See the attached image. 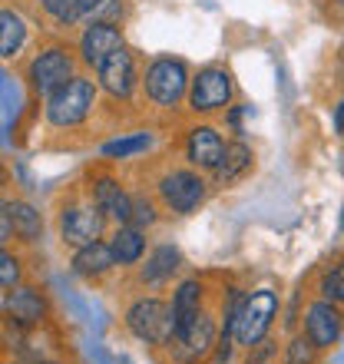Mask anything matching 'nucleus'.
Returning <instances> with one entry per match:
<instances>
[{
  "label": "nucleus",
  "mask_w": 344,
  "mask_h": 364,
  "mask_svg": "<svg viewBox=\"0 0 344 364\" xmlns=\"http://www.w3.org/2000/svg\"><path fill=\"white\" fill-rule=\"evenodd\" d=\"M93 205L103 212L106 219H116L119 225L129 222V212H133V199L123 192V186L116 179H100L93 186Z\"/></svg>",
  "instance_id": "ddd939ff"
},
{
  "label": "nucleus",
  "mask_w": 344,
  "mask_h": 364,
  "mask_svg": "<svg viewBox=\"0 0 344 364\" xmlns=\"http://www.w3.org/2000/svg\"><path fill=\"white\" fill-rule=\"evenodd\" d=\"M212 335H215V325H212V318L199 315V318H195V325H192L182 338H176L172 345L182 348V351H186V358H199V355H205V351L212 348Z\"/></svg>",
  "instance_id": "aec40b11"
},
{
  "label": "nucleus",
  "mask_w": 344,
  "mask_h": 364,
  "mask_svg": "<svg viewBox=\"0 0 344 364\" xmlns=\"http://www.w3.org/2000/svg\"><path fill=\"white\" fill-rule=\"evenodd\" d=\"M116 265V255L109 245H103V242H93V245H83V249H77V255H73V272L83 278H96L103 275V272H109Z\"/></svg>",
  "instance_id": "dca6fc26"
},
{
  "label": "nucleus",
  "mask_w": 344,
  "mask_h": 364,
  "mask_svg": "<svg viewBox=\"0 0 344 364\" xmlns=\"http://www.w3.org/2000/svg\"><path fill=\"white\" fill-rule=\"evenodd\" d=\"M93 103H96L93 80L73 77L70 83H63V87L47 100V119L53 126H77L90 116Z\"/></svg>",
  "instance_id": "7ed1b4c3"
},
{
  "label": "nucleus",
  "mask_w": 344,
  "mask_h": 364,
  "mask_svg": "<svg viewBox=\"0 0 344 364\" xmlns=\"http://www.w3.org/2000/svg\"><path fill=\"white\" fill-rule=\"evenodd\" d=\"M341 232H344V219H341Z\"/></svg>",
  "instance_id": "7c9ffc66"
},
{
  "label": "nucleus",
  "mask_w": 344,
  "mask_h": 364,
  "mask_svg": "<svg viewBox=\"0 0 344 364\" xmlns=\"http://www.w3.org/2000/svg\"><path fill=\"white\" fill-rule=\"evenodd\" d=\"M315 351L318 345L308 335L291 338V345L285 348V364H315Z\"/></svg>",
  "instance_id": "393cba45"
},
{
  "label": "nucleus",
  "mask_w": 344,
  "mask_h": 364,
  "mask_svg": "<svg viewBox=\"0 0 344 364\" xmlns=\"http://www.w3.org/2000/svg\"><path fill=\"white\" fill-rule=\"evenodd\" d=\"M338 4H344V0H338Z\"/></svg>",
  "instance_id": "2f4dec72"
},
{
  "label": "nucleus",
  "mask_w": 344,
  "mask_h": 364,
  "mask_svg": "<svg viewBox=\"0 0 344 364\" xmlns=\"http://www.w3.org/2000/svg\"><path fill=\"white\" fill-rule=\"evenodd\" d=\"M23 37H27L23 20H20L17 14L4 10V14H0V53H4V57H14V53L23 47Z\"/></svg>",
  "instance_id": "5701e85b"
},
{
  "label": "nucleus",
  "mask_w": 344,
  "mask_h": 364,
  "mask_svg": "<svg viewBox=\"0 0 344 364\" xmlns=\"http://www.w3.org/2000/svg\"><path fill=\"white\" fill-rule=\"evenodd\" d=\"M109 249L116 255V265H136L146 252V239L143 232L133 229V225H119L113 232V239H109Z\"/></svg>",
  "instance_id": "6ab92c4d"
},
{
  "label": "nucleus",
  "mask_w": 344,
  "mask_h": 364,
  "mask_svg": "<svg viewBox=\"0 0 344 364\" xmlns=\"http://www.w3.org/2000/svg\"><path fill=\"white\" fill-rule=\"evenodd\" d=\"M189 90V73L186 63L176 57H159L146 70V93L159 106H176Z\"/></svg>",
  "instance_id": "20e7f679"
},
{
  "label": "nucleus",
  "mask_w": 344,
  "mask_h": 364,
  "mask_svg": "<svg viewBox=\"0 0 344 364\" xmlns=\"http://www.w3.org/2000/svg\"><path fill=\"white\" fill-rule=\"evenodd\" d=\"M321 295L335 305H344V262H338L331 272H325L321 278Z\"/></svg>",
  "instance_id": "a878e982"
},
{
  "label": "nucleus",
  "mask_w": 344,
  "mask_h": 364,
  "mask_svg": "<svg viewBox=\"0 0 344 364\" xmlns=\"http://www.w3.org/2000/svg\"><path fill=\"white\" fill-rule=\"evenodd\" d=\"M96 73H100V87H103L106 93L119 96V100H129V93H133V87H136V63H133V53L126 47L109 53Z\"/></svg>",
  "instance_id": "9d476101"
},
{
  "label": "nucleus",
  "mask_w": 344,
  "mask_h": 364,
  "mask_svg": "<svg viewBox=\"0 0 344 364\" xmlns=\"http://www.w3.org/2000/svg\"><path fill=\"white\" fill-rule=\"evenodd\" d=\"M249 169H252V149L245 143H229L225 153H222V159H219V166H215L212 173H215V182L229 186V182L242 179Z\"/></svg>",
  "instance_id": "f3484780"
},
{
  "label": "nucleus",
  "mask_w": 344,
  "mask_h": 364,
  "mask_svg": "<svg viewBox=\"0 0 344 364\" xmlns=\"http://www.w3.org/2000/svg\"><path fill=\"white\" fill-rule=\"evenodd\" d=\"M103 4L106 0H43V10L60 23H77L80 17H90Z\"/></svg>",
  "instance_id": "412c9836"
},
{
  "label": "nucleus",
  "mask_w": 344,
  "mask_h": 364,
  "mask_svg": "<svg viewBox=\"0 0 344 364\" xmlns=\"http://www.w3.org/2000/svg\"><path fill=\"white\" fill-rule=\"evenodd\" d=\"M27 80H30V87H33V93L53 96L63 83L73 80V57L60 47L43 50V53H37V57L30 60Z\"/></svg>",
  "instance_id": "39448f33"
},
{
  "label": "nucleus",
  "mask_w": 344,
  "mask_h": 364,
  "mask_svg": "<svg viewBox=\"0 0 344 364\" xmlns=\"http://www.w3.org/2000/svg\"><path fill=\"white\" fill-rule=\"evenodd\" d=\"M341 328H344V315L338 311L335 301H311L305 311V335L315 341L318 348H331L338 345V338H341Z\"/></svg>",
  "instance_id": "1a4fd4ad"
},
{
  "label": "nucleus",
  "mask_w": 344,
  "mask_h": 364,
  "mask_svg": "<svg viewBox=\"0 0 344 364\" xmlns=\"http://www.w3.org/2000/svg\"><path fill=\"white\" fill-rule=\"evenodd\" d=\"M229 100H232V77L222 67H205L199 77L192 80V90H189L192 109L212 113V109L229 106Z\"/></svg>",
  "instance_id": "0eeeda50"
},
{
  "label": "nucleus",
  "mask_w": 344,
  "mask_h": 364,
  "mask_svg": "<svg viewBox=\"0 0 344 364\" xmlns=\"http://www.w3.org/2000/svg\"><path fill=\"white\" fill-rule=\"evenodd\" d=\"M149 133H136V136H126V139H116V143H106L103 146V156H119V159H126V156H136L143 153V149H149Z\"/></svg>",
  "instance_id": "b1692460"
},
{
  "label": "nucleus",
  "mask_w": 344,
  "mask_h": 364,
  "mask_svg": "<svg viewBox=\"0 0 344 364\" xmlns=\"http://www.w3.org/2000/svg\"><path fill=\"white\" fill-rule=\"evenodd\" d=\"M275 311H278V298H275V291H268V288L252 291L249 298H242L239 315H235V328H232L235 341L245 348H255L258 341H265Z\"/></svg>",
  "instance_id": "f03ea898"
},
{
  "label": "nucleus",
  "mask_w": 344,
  "mask_h": 364,
  "mask_svg": "<svg viewBox=\"0 0 344 364\" xmlns=\"http://www.w3.org/2000/svg\"><path fill=\"white\" fill-rule=\"evenodd\" d=\"M225 153V143H222V136L212 129V126H195L189 133V143H186V156H189L192 166H199V169H215Z\"/></svg>",
  "instance_id": "f8f14e48"
},
{
  "label": "nucleus",
  "mask_w": 344,
  "mask_h": 364,
  "mask_svg": "<svg viewBox=\"0 0 344 364\" xmlns=\"http://www.w3.org/2000/svg\"><path fill=\"white\" fill-rule=\"evenodd\" d=\"M159 196H163V202L172 212L189 215V212H195L202 205V199H205V182H202V176L189 173V169H179V173H169L159 182Z\"/></svg>",
  "instance_id": "423d86ee"
},
{
  "label": "nucleus",
  "mask_w": 344,
  "mask_h": 364,
  "mask_svg": "<svg viewBox=\"0 0 344 364\" xmlns=\"http://www.w3.org/2000/svg\"><path fill=\"white\" fill-rule=\"evenodd\" d=\"M156 222V205L149 199H146V196H136L133 199V212H129V222H126V225H133V229H149V225H153Z\"/></svg>",
  "instance_id": "bb28decb"
},
{
  "label": "nucleus",
  "mask_w": 344,
  "mask_h": 364,
  "mask_svg": "<svg viewBox=\"0 0 344 364\" xmlns=\"http://www.w3.org/2000/svg\"><path fill=\"white\" fill-rule=\"evenodd\" d=\"M103 229H106V215L96 205H73V209H63V215H60L63 242L77 245V249L100 242Z\"/></svg>",
  "instance_id": "6e6552de"
},
{
  "label": "nucleus",
  "mask_w": 344,
  "mask_h": 364,
  "mask_svg": "<svg viewBox=\"0 0 344 364\" xmlns=\"http://www.w3.org/2000/svg\"><path fill=\"white\" fill-rule=\"evenodd\" d=\"M126 325L139 341L146 345H172L176 338V315L172 305L159 298H139L129 311H126Z\"/></svg>",
  "instance_id": "f257e3e1"
},
{
  "label": "nucleus",
  "mask_w": 344,
  "mask_h": 364,
  "mask_svg": "<svg viewBox=\"0 0 344 364\" xmlns=\"http://www.w3.org/2000/svg\"><path fill=\"white\" fill-rule=\"evenodd\" d=\"M4 308H7L10 321L20 325V328L40 325V318H43V311H47V308H43V298H40L33 288H14V291H7Z\"/></svg>",
  "instance_id": "4468645a"
},
{
  "label": "nucleus",
  "mask_w": 344,
  "mask_h": 364,
  "mask_svg": "<svg viewBox=\"0 0 344 364\" xmlns=\"http://www.w3.org/2000/svg\"><path fill=\"white\" fill-rule=\"evenodd\" d=\"M252 355H249V364H265L268 355H272V341H258L255 348H249Z\"/></svg>",
  "instance_id": "c85d7f7f"
},
{
  "label": "nucleus",
  "mask_w": 344,
  "mask_h": 364,
  "mask_svg": "<svg viewBox=\"0 0 344 364\" xmlns=\"http://www.w3.org/2000/svg\"><path fill=\"white\" fill-rule=\"evenodd\" d=\"M0 282H4V288L7 291H14L17 288V282H20V262L10 255V252H4L0 255Z\"/></svg>",
  "instance_id": "cd10ccee"
},
{
  "label": "nucleus",
  "mask_w": 344,
  "mask_h": 364,
  "mask_svg": "<svg viewBox=\"0 0 344 364\" xmlns=\"http://www.w3.org/2000/svg\"><path fill=\"white\" fill-rule=\"evenodd\" d=\"M176 269H179V249H172V245H159V249L146 259L143 282H163V278H169Z\"/></svg>",
  "instance_id": "4be33fe9"
},
{
  "label": "nucleus",
  "mask_w": 344,
  "mask_h": 364,
  "mask_svg": "<svg viewBox=\"0 0 344 364\" xmlns=\"http://www.w3.org/2000/svg\"><path fill=\"white\" fill-rule=\"evenodd\" d=\"M4 215L10 219L14 232H17L23 242H37L43 235V219H40V212L27 202H4Z\"/></svg>",
  "instance_id": "a211bd4d"
},
{
  "label": "nucleus",
  "mask_w": 344,
  "mask_h": 364,
  "mask_svg": "<svg viewBox=\"0 0 344 364\" xmlns=\"http://www.w3.org/2000/svg\"><path fill=\"white\" fill-rule=\"evenodd\" d=\"M123 47V33L109 23V20H96V23H90L83 33V40H80V53H83V63H90V67H103V60L109 57V53H116V50Z\"/></svg>",
  "instance_id": "9b49d317"
},
{
  "label": "nucleus",
  "mask_w": 344,
  "mask_h": 364,
  "mask_svg": "<svg viewBox=\"0 0 344 364\" xmlns=\"http://www.w3.org/2000/svg\"><path fill=\"white\" fill-rule=\"evenodd\" d=\"M335 129L338 133H344V103L338 106V113H335Z\"/></svg>",
  "instance_id": "c756f323"
},
{
  "label": "nucleus",
  "mask_w": 344,
  "mask_h": 364,
  "mask_svg": "<svg viewBox=\"0 0 344 364\" xmlns=\"http://www.w3.org/2000/svg\"><path fill=\"white\" fill-rule=\"evenodd\" d=\"M199 301H202V285L199 282H182L179 291L172 295V315H176V338H182L195 325L199 318ZM172 338V341H176Z\"/></svg>",
  "instance_id": "2eb2a0df"
}]
</instances>
